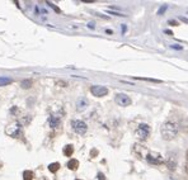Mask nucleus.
<instances>
[{"mask_svg":"<svg viewBox=\"0 0 188 180\" xmlns=\"http://www.w3.org/2000/svg\"><path fill=\"white\" fill-rule=\"evenodd\" d=\"M178 133V126L174 122H166L162 127V135L164 140H173Z\"/></svg>","mask_w":188,"mask_h":180,"instance_id":"obj_1","label":"nucleus"},{"mask_svg":"<svg viewBox=\"0 0 188 180\" xmlns=\"http://www.w3.org/2000/svg\"><path fill=\"white\" fill-rule=\"evenodd\" d=\"M5 132H7V135H9L10 137L17 138V137H19L20 135H22V126H20L19 123H14L12 126H9Z\"/></svg>","mask_w":188,"mask_h":180,"instance_id":"obj_2","label":"nucleus"},{"mask_svg":"<svg viewBox=\"0 0 188 180\" xmlns=\"http://www.w3.org/2000/svg\"><path fill=\"white\" fill-rule=\"evenodd\" d=\"M71 127H73V129L76 132V133H79V135H84L85 132H87V129H88L87 124H85L83 120H73L71 122Z\"/></svg>","mask_w":188,"mask_h":180,"instance_id":"obj_3","label":"nucleus"},{"mask_svg":"<svg viewBox=\"0 0 188 180\" xmlns=\"http://www.w3.org/2000/svg\"><path fill=\"white\" fill-rule=\"evenodd\" d=\"M90 93H92L94 97H104V95L108 94V89H107L106 86H102V85H94L90 88Z\"/></svg>","mask_w":188,"mask_h":180,"instance_id":"obj_4","label":"nucleus"},{"mask_svg":"<svg viewBox=\"0 0 188 180\" xmlns=\"http://www.w3.org/2000/svg\"><path fill=\"white\" fill-rule=\"evenodd\" d=\"M116 103L120 105V107H127V105L131 104V99L127 94H116Z\"/></svg>","mask_w":188,"mask_h":180,"instance_id":"obj_5","label":"nucleus"},{"mask_svg":"<svg viewBox=\"0 0 188 180\" xmlns=\"http://www.w3.org/2000/svg\"><path fill=\"white\" fill-rule=\"evenodd\" d=\"M137 135H139V137H140L141 140L148 138L149 135H150V126L146 124V123H141L140 126H139V128H137Z\"/></svg>","mask_w":188,"mask_h":180,"instance_id":"obj_6","label":"nucleus"},{"mask_svg":"<svg viewBox=\"0 0 188 180\" xmlns=\"http://www.w3.org/2000/svg\"><path fill=\"white\" fill-rule=\"evenodd\" d=\"M87 105H88V100L85 99V98H79L78 99V102H76L78 110H84L85 108H87Z\"/></svg>","mask_w":188,"mask_h":180,"instance_id":"obj_7","label":"nucleus"},{"mask_svg":"<svg viewBox=\"0 0 188 180\" xmlns=\"http://www.w3.org/2000/svg\"><path fill=\"white\" fill-rule=\"evenodd\" d=\"M48 123H50L52 128H56V127L60 124V118H58L57 115H51V117L48 118Z\"/></svg>","mask_w":188,"mask_h":180,"instance_id":"obj_8","label":"nucleus"},{"mask_svg":"<svg viewBox=\"0 0 188 180\" xmlns=\"http://www.w3.org/2000/svg\"><path fill=\"white\" fill-rule=\"evenodd\" d=\"M78 166H79V161L75 160V158H71V160L67 162V167L70 169V170H76Z\"/></svg>","mask_w":188,"mask_h":180,"instance_id":"obj_9","label":"nucleus"},{"mask_svg":"<svg viewBox=\"0 0 188 180\" xmlns=\"http://www.w3.org/2000/svg\"><path fill=\"white\" fill-rule=\"evenodd\" d=\"M12 79H9V77H3V76H0V86H5V85H8V84H12Z\"/></svg>","mask_w":188,"mask_h":180,"instance_id":"obj_10","label":"nucleus"},{"mask_svg":"<svg viewBox=\"0 0 188 180\" xmlns=\"http://www.w3.org/2000/svg\"><path fill=\"white\" fill-rule=\"evenodd\" d=\"M58 167H60V164L53 162V164H50V165H48V170H50L51 173H56L58 170Z\"/></svg>","mask_w":188,"mask_h":180,"instance_id":"obj_11","label":"nucleus"},{"mask_svg":"<svg viewBox=\"0 0 188 180\" xmlns=\"http://www.w3.org/2000/svg\"><path fill=\"white\" fill-rule=\"evenodd\" d=\"M73 152H74V149H73V146H71V145L65 146V149H64V153H65L66 156H71V155H73Z\"/></svg>","mask_w":188,"mask_h":180,"instance_id":"obj_12","label":"nucleus"},{"mask_svg":"<svg viewBox=\"0 0 188 180\" xmlns=\"http://www.w3.org/2000/svg\"><path fill=\"white\" fill-rule=\"evenodd\" d=\"M23 178H24V180H32V179H33V173L29 171V170H27V171L23 173Z\"/></svg>","mask_w":188,"mask_h":180,"instance_id":"obj_13","label":"nucleus"},{"mask_svg":"<svg viewBox=\"0 0 188 180\" xmlns=\"http://www.w3.org/2000/svg\"><path fill=\"white\" fill-rule=\"evenodd\" d=\"M20 85H22V88H24V89H28L32 85V81L31 80H24V81H22Z\"/></svg>","mask_w":188,"mask_h":180,"instance_id":"obj_14","label":"nucleus"},{"mask_svg":"<svg viewBox=\"0 0 188 180\" xmlns=\"http://www.w3.org/2000/svg\"><path fill=\"white\" fill-rule=\"evenodd\" d=\"M166 9H168V5H162V8H160V9L158 10V15H162Z\"/></svg>","mask_w":188,"mask_h":180,"instance_id":"obj_15","label":"nucleus"},{"mask_svg":"<svg viewBox=\"0 0 188 180\" xmlns=\"http://www.w3.org/2000/svg\"><path fill=\"white\" fill-rule=\"evenodd\" d=\"M140 80H145V81H154V83H162L160 80H155V79H146V77H137Z\"/></svg>","mask_w":188,"mask_h":180,"instance_id":"obj_16","label":"nucleus"},{"mask_svg":"<svg viewBox=\"0 0 188 180\" xmlns=\"http://www.w3.org/2000/svg\"><path fill=\"white\" fill-rule=\"evenodd\" d=\"M170 47H172V48H174V50H182V48H183V47L179 46V45H172Z\"/></svg>","mask_w":188,"mask_h":180,"instance_id":"obj_17","label":"nucleus"},{"mask_svg":"<svg viewBox=\"0 0 188 180\" xmlns=\"http://www.w3.org/2000/svg\"><path fill=\"white\" fill-rule=\"evenodd\" d=\"M47 4H48V5H50V7H52L53 9H55V10H56V12H60V9H58L57 7H55V5H53V4H51V3H47Z\"/></svg>","mask_w":188,"mask_h":180,"instance_id":"obj_18","label":"nucleus"},{"mask_svg":"<svg viewBox=\"0 0 188 180\" xmlns=\"http://www.w3.org/2000/svg\"><path fill=\"white\" fill-rule=\"evenodd\" d=\"M181 20H183V22L188 23V19H187V18H184V17H181Z\"/></svg>","mask_w":188,"mask_h":180,"instance_id":"obj_19","label":"nucleus"},{"mask_svg":"<svg viewBox=\"0 0 188 180\" xmlns=\"http://www.w3.org/2000/svg\"><path fill=\"white\" fill-rule=\"evenodd\" d=\"M88 25H89V28H94V23H89Z\"/></svg>","mask_w":188,"mask_h":180,"instance_id":"obj_20","label":"nucleus"},{"mask_svg":"<svg viewBox=\"0 0 188 180\" xmlns=\"http://www.w3.org/2000/svg\"><path fill=\"white\" fill-rule=\"evenodd\" d=\"M76 180H79V179H76Z\"/></svg>","mask_w":188,"mask_h":180,"instance_id":"obj_21","label":"nucleus"}]
</instances>
